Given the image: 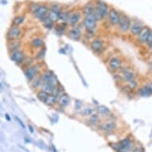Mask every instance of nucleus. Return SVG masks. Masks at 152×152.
Instances as JSON below:
<instances>
[{
  "mask_svg": "<svg viewBox=\"0 0 152 152\" xmlns=\"http://www.w3.org/2000/svg\"><path fill=\"white\" fill-rule=\"evenodd\" d=\"M97 21L93 14H89V15L84 16L83 19V23L82 26L87 33L94 34L97 28Z\"/></svg>",
  "mask_w": 152,
  "mask_h": 152,
  "instance_id": "1",
  "label": "nucleus"
},
{
  "mask_svg": "<svg viewBox=\"0 0 152 152\" xmlns=\"http://www.w3.org/2000/svg\"><path fill=\"white\" fill-rule=\"evenodd\" d=\"M131 19L130 17L123 13H120V21L117 25V30L119 33L123 34H126L129 33L130 28L131 26Z\"/></svg>",
  "mask_w": 152,
  "mask_h": 152,
  "instance_id": "2",
  "label": "nucleus"
},
{
  "mask_svg": "<svg viewBox=\"0 0 152 152\" xmlns=\"http://www.w3.org/2000/svg\"><path fill=\"white\" fill-rule=\"evenodd\" d=\"M40 77L42 79V81L43 84L45 83H49V84H52L54 87L58 86V84H60L58 79L55 74L53 73L51 70H47L42 72L40 74Z\"/></svg>",
  "mask_w": 152,
  "mask_h": 152,
  "instance_id": "3",
  "label": "nucleus"
},
{
  "mask_svg": "<svg viewBox=\"0 0 152 152\" xmlns=\"http://www.w3.org/2000/svg\"><path fill=\"white\" fill-rule=\"evenodd\" d=\"M40 71H41V67L39 66L38 64L35 65V64H32L28 67L23 68L24 75L26 76V78L27 80H29L30 81L35 78L36 76H39Z\"/></svg>",
  "mask_w": 152,
  "mask_h": 152,
  "instance_id": "4",
  "label": "nucleus"
},
{
  "mask_svg": "<svg viewBox=\"0 0 152 152\" xmlns=\"http://www.w3.org/2000/svg\"><path fill=\"white\" fill-rule=\"evenodd\" d=\"M123 65L124 64H123V58L118 56H112L108 61V68L113 73L118 72L123 67Z\"/></svg>",
  "mask_w": 152,
  "mask_h": 152,
  "instance_id": "5",
  "label": "nucleus"
},
{
  "mask_svg": "<svg viewBox=\"0 0 152 152\" xmlns=\"http://www.w3.org/2000/svg\"><path fill=\"white\" fill-rule=\"evenodd\" d=\"M89 47L95 53H101L105 49L104 40L102 37H95L89 43Z\"/></svg>",
  "mask_w": 152,
  "mask_h": 152,
  "instance_id": "6",
  "label": "nucleus"
},
{
  "mask_svg": "<svg viewBox=\"0 0 152 152\" xmlns=\"http://www.w3.org/2000/svg\"><path fill=\"white\" fill-rule=\"evenodd\" d=\"M22 30L21 26L12 25L6 32V38L7 40V42L19 39L22 36Z\"/></svg>",
  "mask_w": 152,
  "mask_h": 152,
  "instance_id": "7",
  "label": "nucleus"
},
{
  "mask_svg": "<svg viewBox=\"0 0 152 152\" xmlns=\"http://www.w3.org/2000/svg\"><path fill=\"white\" fill-rule=\"evenodd\" d=\"M48 12H49V6L45 4H41L39 9L33 15L38 21L43 22L48 18Z\"/></svg>",
  "mask_w": 152,
  "mask_h": 152,
  "instance_id": "8",
  "label": "nucleus"
},
{
  "mask_svg": "<svg viewBox=\"0 0 152 152\" xmlns=\"http://www.w3.org/2000/svg\"><path fill=\"white\" fill-rule=\"evenodd\" d=\"M145 26L146 25L140 20H134L131 22V28L129 30V34L132 37H136L137 35L139 34V32L144 28Z\"/></svg>",
  "mask_w": 152,
  "mask_h": 152,
  "instance_id": "9",
  "label": "nucleus"
},
{
  "mask_svg": "<svg viewBox=\"0 0 152 152\" xmlns=\"http://www.w3.org/2000/svg\"><path fill=\"white\" fill-rule=\"evenodd\" d=\"M120 13L115 8H111L108 15V22L111 26H117L120 21Z\"/></svg>",
  "mask_w": 152,
  "mask_h": 152,
  "instance_id": "10",
  "label": "nucleus"
},
{
  "mask_svg": "<svg viewBox=\"0 0 152 152\" xmlns=\"http://www.w3.org/2000/svg\"><path fill=\"white\" fill-rule=\"evenodd\" d=\"M82 27L78 25L70 27V29L68 30V37L74 41H79L82 37Z\"/></svg>",
  "mask_w": 152,
  "mask_h": 152,
  "instance_id": "11",
  "label": "nucleus"
},
{
  "mask_svg": "<svg viewBox=\"0 0 152 152\" xmlns=\"http://www.w3.org/2000/svg\"><path fill=\"white\" fill-rule=\"evenodd\" d=\"M151 31V28L147 26H145L144 28L139 32V34L135 37V42L139 45H144L147 42V37Z\"/></svg>",
  "mask_w": 152,
  "mask_h": 152,
  "instance_id": "12",
  "label": "nucleus"
},
{
  "mask_svg": "<svg viewBox=\"0 0 152 152\" xmlns=\"http://www.w3.org/2000/svg\"><path fill=\"white\" fill-rule=\"evenodd\" d=\"M26 56L25 55L24 52H22L21 50H16L14 52L10 53V58L14 62H15L17 65H21L26 59Z\"/></svg>",
  "mask_w": 152,
  "mask_h": 152,
  "instance_id": "13",
  "label": "nucleus"
},
{
  "mask_svg": "<svg viewBox=\"0 0 152 152\" xmlns=\"http://www.w3.org/2000/svg\"><path fill=\"white\" fill-rule=\"evenodd\" d=\"M82 12L79 11H74L73 12H71L69 19L68 21V25L70 27H73V26H77L81 19Z\"/></svg>",
  "mask_w": 152,
  "mask_h": 152,
  "instance_id": "14",
  "label": "nucleus"
},
{
  "mask_svg": "<svg viewBox=\"0 0 152 152\" xmlns=\"http://www.w3.org/2000/svg\"><path fill=\"white\" fill-rule=\"evenodd\" d=\"M94 3L95 6L102 13L103 16L104 17V19L107 18L108 15V13H109V11H110L109 6H108V3H106L103 0H96Z\"/></svg>",
  "mask_w": 152,
  "mask_h": 152,
  "instance_id": "15",
  "label": "nucleus"
},
{
  "mask_svg": "<svg viewBox=\"0 0 152 152\" xmlns=\"http://www.w3.org/2000/svg\"><path fill=\"white\" fill-rule=\"evenodd\" d=\"M44 41L39 36H34L30 41V45L33 50H40L44 47Z\"/></svg>",
  "mask_w": 152,
  "mask_h": 152,
  "instance_id": "16",
  "label": "nucleus"
},
{
  "mask_svg": "<svg viewBox=\"0 0 152 152\" xmlns=\"http://www.w3.org/2000/svg\"><path fill=\"white\" fill-rule=\"evenodd\" d=\"M70 103V98L68 97V94L64 92L58 100V106L61 108H66Z\"/></svg>",
  "mask_w": 152,
  "mask_h": 152,
  "instance_id": "17",
  "label": "nucleus"
},
{
  "mask_svg": "<svg viewBox=\"0 0 152 152\" xmlns=\"http://www.w3.org/2000/svg\"><path fill=\"white\" fill-rule=\"evenodd\" d=\"M22 42L19 39L13 40V41H10L7 42V50L9 53L14 52L16 50H21Z\"/></svg>",
  "mask_w": 152,
  "mask_h": 152,
  "instance_id": "18",
  "label": "nucleus"
},
{
  "mask_svg": "<svg viewBox=\"0 0 152 152\" xmlns=\"http://www.w3.org/2000/svg\"><path fill=\"white\" fill-rule=\"evenodd\" d=\"M100 128L102 129L103 131L110 132V131H112L113 130H115L116 128V124L113 120L105 121V122L100 124Z\"/></svg>",
  "mask_w": 152,
  "mask_h": 152,
  "instance_id": "19",
  "label": "nucleus"
},
{
  "mask_svg": "<svg viewBox=\"0 0 152 152\" xmlns=\"http://www.w3.org/2000/svg\"><path fill=\"white\" fill-rule=\"evenodd\" d=\"M95 8V3L93 2H89L87 3L82 8V14L84 16L89 15V14H92L93 11Z\"/></svg>",
  "mask_w": 152,
  "mask_h": 152,
  "instance_id": "20",
  "label": "nucleus"
},
{
  "mask_svg": "<svg viewBox=\"0 0 152 152\" xmlns=\"http://www.w3.org/2000/svg\"><path fill=\"white\" fill-rule=\"evenodd\" d=\"M136 93L138 96L142 97H147L152 96V92L145 85H143V87H140V88H138L136 89Z\"/></svg>",
  "mask_w": 152,
  "mask_h": 152,
  "instance_id": "21",
  "label": "nucleus"
},
{
  "mask_svg": "<svg viewBox=\"0 0 152 152\" xmlns=\"http://www.w3.org/2000/svg\"><path fill=\"white\" fill-rule=\"evenodd\" d=\"M72 11H68L67 9H62L60 13V18H59V21L61 22H64V23L68 24V19Z\"/></svg>",
  "mask_w": 152,
  "mask_h": 152,
  "instance_id": "22",
  "label": "nucleus"
},
{
  "mask_svg": "<svg viewBox=\"0 0 152 152\" xmlns=\"http://www.w3.org/2000/svg\"><path fill=\"white\" fill-rule=\"evenodd\" d=\"M68 26L67 23H64V22H60V23L57 24L55 26V32L59 35H62V34H66L67 31V27Z\"/></svg>",
  "mask_w": 152,
  "mask_h": 152,
  "instance_id": "23",
  "label": "nucleus"
},
{
  "mask_svg": "<svg viewBox=\"0 0 152 152\" xmlns=\"http://www.w3.org/2000/svg\"><path fill=\"white\" fill-rule=\"evenodd\" d=\"M96 112H97V108L92 106H87L85 108H82L81 110V113L84 116H90Z\"/></svg>",
  "mask_w": 152,
  "mask_h": 152,
  "instance_id": "24",
  "label": "nucleus"
},
{
  "mask_svg": "<svg viewBox=\"0 0 152 152\" xmlns=\"http://www.w3.org/2000/svg\"><path fill=\"white\" fill-rule=\"evenodd\" d=\"M138 85H139V83L137 81L136 79H135V80H132V81L124 83V86L123 87H124V89H128V91H133L135 89H138Z\"/></svg>",
  "mask_w": 152,
  "mask_h": 152,
  "instance_id": "25",
  "label": "nucleus"
},
{
  "mask_svg": "<svg viewBox=\"0 0 152 152\" xmlns=\"http://www.w3.org/2000/svg\"><path fill=\"white\" fill-rule=\"evenodd\" d=\"M25 21H26V16L23 14H19L14 18L13 21H12V25L21 26L25 22Z\"/></svg>",
  "mask_w": 152,
  "mask_h": 152,
  "instance_id": "26",
  "label": "nucleus"
},
{
  "mask_svg": "<svg viewBox=\"0 0 152 152\" xmlns=\"http://www.w3.org/2000/svg\"><path fill=\"white\" fill-rule=\"evenodd\" d=\"M30 82V85H31V87L34 89H38V88H42V84H43V83H42V79H41V77H40V75L39 76H36L35 78L31 80Z\"/></svg>",
  "mask_w": 152,
  "mask_h": 152,
  "instance_id": "27",
  "label": "nucleus"
},
{
  "mask_svg": "<svg viewBox=\"0 0 152 152\" xmlns=\"http://www.w3.org/2000/svg\"><path fill=\"white\" fill-rule=\"evenodd\" d=\"M59 18H60V13L59 12H57V11L49 9L48 19H50V20H52L54 22H57L59 21Z\"/></svg>",
  "mask_w": 152,
  "mask_h": 152,
  "instance_id": "28",
  "label": "nucleus"
},
{
  "mask_svg": "<svg viewBox=\"0 0 152 152\" xmlns=\"http://www.w3.org/2000/svg\"><path fill=\"white\" fill-rule=\"evenodd\" d=\"M47 106H50V107H53L58 104V97H56L55 96H53L52 94H49L47 99L45 100V102L44 103Z\"/></svg>",
  "mask_w": 152,
  "mask_h": 152,
  "instance_id": "29",
  "label": "nucleus"
},
{
  "mask_svg": "<svg viewBox=\"0 0 152 152\" xmlns=\"http://www.w3.org/2000/svg\"><path fill=\"white\" fill-rule=\"evenodd\" d=\"M97 112L100 115H107L110 114L111 111L108 107H106L104 105H99L97 108Z\"/></svg>",
  "mask_w": 152,
  "mask_h": 152,
  "instance_id": "30",
  "label": "nucleus"
},
{
  "mask_svg": "<svg viewBox=\"0 0 152 152\" xmlns=\"http://www.w3.org/2000/svg\"><path fill=\"white\" fill-rule=\"evenodd\" d=\"M100 121V115L97 112L92 114V115L89 116V120H88V123L89 124H96Z\"/></svg>",
  "mask_w": 152,
  "mask_h": 152,
  "instance_id": "31",
  "label": "nucleus"
},
{
  "mask_svg": "<svg viewBox=\"0 0 152 152\" xmlns=\"http://www.w3.org/2000/svg\"><path fill=\"white\" fill-rule=\"evenodd\" d=\"M55 87L52 85V84H49V83H45V84H42V88H41V90L44 91V92H47L48 94H51L53 92V90Z\"/></svg>",
  "mask_w": 152,
  "mask_h": 152,
  "instance_id": "32",
  "label": "nucleus"
},
{
  "mask_svg": "<svg viewBox=\"0 0 152 152\" xmlns=\"http://www.w3.org/2000/svg\"><path fill=\"white\" fill-rule=\"evenodd\" d=\"M48 96H49V94H48L47 92H44V91H42V90H41V89H40L39 91L37 92V99H38L41 102H43V103L45 102V100H46V99H47Z\"/></svg>",
  "mask_w": 152,
  "mask_h": 152,
  "instance_id": "33",
  "label": "nucleus"
},
{
  "mask_svg": "<svg viewBox=\"0 0 152 152\" xmlns=\"http://www.w3.org/2000/svg\"><path fill=\"white\" fill-rule=\"evenodd\" d=\"M40 6H41V4L38 3H35V2L30 3L29 6H28L30 12L32 14H34V13H35V12H36V11L38 10V9H39Z\"/></svg>",
  "mask_w": 152,
  "mask_h": 152,
  "instance_id": "34",
  "label": "nucleus"
},
{
  "mask_svg": "<svg viewBox=\"0 0 152 152\" xmlns=\"http://www.w3.org/2000/svg\"><path fill=\"white\" fill-rule=\"evenodd\" d=\"M45 51H46V50H45V47L38 50V51H37V53H36V59L38 61L44 60L45 57V53H46Z\"/></svg>",
  "mask_w": 152,
  "mask_h": 152,
  "instance_id": "35",
  "label": "nucleus"
},
{
  "mask_svg": "<svg viewBox=\"0 0 152 152\" xmlns=\"http://www.w3.org/2000/svg\"><path fill=\"white\" fill-rule=\"evenodd\" d=\"M92 14L94 15V17L96 18V19H97V21L98 22H100L102 21L103 19H104V17L103 16L102 13L100 12L98 9H97L96 6H95L94 8V11H93V13H92Z\"/></svg>",
  "mask_w": 152,
  "mask_h": 152,
  "instance_id": "36",
  "label": "nucleus"
},
{
  "mask_svg": "<svg viewBox=\"0 0 152 152\" xmlns=\"http://www.w3.org/2000/svg\"><path fill=\"white\" fill-rule=\"evenodd\" d=\"M42 23H43V26H44L45 28H47V29L50 30V29H52L53 27L54 26V23H55V22H53L52 20H50V19H48L47 18V19H45Z\"/></svg>",
  "mask_w": 152,
  "mask_h": 152,
  "instance_id": "37",
  "label": "nucleus"
},
{
  "mask_svg": "<svg viewBox=\"0 0 152 152\" xmlns=\"http://www.w3.org/2000/svg\"><path fill=\"white\" fill-rule=\"evenodd\" d=\"M145 45L148 49H150L152 46V29H151V31H150V34L148 35V37H147V42L145 43Z\"/></svg>",
  "mask_w": 152,
  "mask_h": 152,
  "instance_id": "38",
  "label": "nucleus"
},
{
  "mask_svg": "<svg viewBox=\"0 0 152 152\" xmlns=\"http://www.w3.org/2000/svg\"><path fill=\"white\" fill-rule=\"evenodd\" d=\"M144 150L143 148L141 147V146H135V147L133 148V151L132 152H143Z\"/></svg>",
  "mask_w": 152,
  "mask_h": 152,
  "instance_id": "39",
  "label": "nucleus"
},
{
  "mask_svg": "<svg viewBox=\"0 0 152 152\" xmlns=\"http://www.w3.org/2000/svg\"><path fill=\"white\" fill-rule=\"evenodd\" d=\"M75 108L76 110H81L82 103L79 100H76V102H75Z\"/></svg>",
  "mask_w": 152,
  "mask_h": 152,
  "instance_id": "40",
  "label": "nucleus"
},
{
  "mask_svg": "<svg viewBox=\"0 0 152 152\" xmlns=\"http://www.w3.org/2000/svg\"><path fill=\"white\" fill-rule=\"evenodd\" d=\"M145 86L147 87V89H149L150 91L152 92V81H150V82H147V84H144Z\"/></svg>",
  "mask_w": 152,
  "mask_h": 152,
  "instance_id": "41",
  "label": "nucleus"
},
{
  "mask_svg": "<svg viewBox=\"0 0 152 152\" xmlns=\"http://www.w3.org/2000/svg\"><path fill=\"white\" fill-rule=\"evenodd\" d=\"M15 118H16V120H17L19 121V123H20V124H21V126L22 127V128H25V125H24L23 123H22V122L21 120H20V119L18 118V117H15Z\"/></svg>",
  "mask_w": 152,
  "mask_h": 152,
  "instance_id": "42",
  "label": "nucleus"
},
{
  "mask_svg": "<svg viewBox=\"0 0 152 152\" xmlns=\"http://www.w3.org/2000/svg\"><path fill=\"white\" fill-rule=\"evenodd\" d=\"M149 68H150V70L152 72V61H151V62H150V64H149Z\"/></svg>",
  "mask_w": 152,
  "mask_h": 152,
  "instance_id": "43",
  "label": "nucleus"
},
{
  "mask_svg": "<svg viewBox=\"0 0 152 152\" xmlns=\"http://www.w3.org/2000/svg\"><path fill=\"white\" fill-rule=\"evenodd\" d=\"M29 128H30V131H31L32 133H33V132H34V129H33V128H32V126H30V125Z\"/></svg>",
  "mask_w": 152,
  "mask_h": 152,
  "instance_id": "44",
  "label": "nucleus"
},
{
  "mask_svg": "<svg viewBox=\"0 0 152 152\" xmlns=\"http://www.w3.org/2000/svg\"><path fill=\"white\" fill-rule=\"evenodd\" d=\"M149 50H150V54H151V57H152V46L151 48H150Z\"/></svg>",
  "mask_w": 152,
  "mask_h": 152,
  "instance_id": "45",
  "label": "nucleus"
},
{
  "mask_svg": "<svg viewBox=\"0 0 152 152\" xmlns=\"http://www.w3.org/2000/svg\"><path fill=\"white\" fill-rule=\"evenodd\" d=\"M117 152H123V151H117Z\"/></svg>",
  "mask_w": 152,
  "mask_h": 152,
  "instance_id": "46",
  "label": "nucleus"
}]
</instances>
